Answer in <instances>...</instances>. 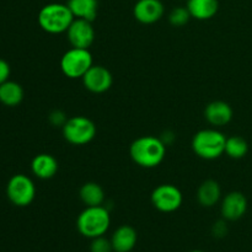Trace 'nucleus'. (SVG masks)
<instances>
[{
  "label": "nucleus",
  "instance_id": "1",
  "mask_svg": "<svg viewBox=\"0 0 252 252\" xmlns=\"http://www.w3.org/2000/svg\"><path fill=\"white\" fill-rule=\"evenodd\" d=\"M129 153L135 164L152 169L162 162L166 154V144L159 138L144 135L132 143Z\"/></svg>",
  "mask_w": 252,
  "mask_h": 252
},
{
  "label": "nucleus",
  "instance_id": "2",
  "mask_svg": "<svg viewBox=\"0 0 252 252\" xmlns=\"http://www.w3.org/2000/svg\"><path fill=\"white\" fill-rule=\"evenodd\" d=\"M111 224V217L102 206L86 207L78 217L76 226L79 233L88 239L103 236Z\"/></svg>",
  "mask_w": 252,
  "mask_h": 252
},
{
  "label": "nucleus",
  "instance_id": "3",
  "mask_svg": "<svg viewBox=\"0 0 252 252\" xmlns=\"http://www.w3.org/2000/svg\"><path fill=\"white\" fill-rule=\"evenodd\" d=\"M74 15L66 4L52 2L39 10L38 24L43 31L56 34L68 31L69 26L74 21Z\"/></svg>",
  "mask_w": 252,
  "mask_h": 252
},
{
  "label": "nucleus",
  "instance_id": "4",
  "mask_svg": "<svg viewBox=\"0 0 252 252\" xmlns=\"http://www.w3.org/2000/svg\"><path fill=\"white\" fill-rule=\"evenodd\" d=\"M226 138L217 129H202L192 139V149L199 158L206 160L218 159L225 153Z\"/></svg>",
  "mask_w": 252,
  "mask_h": 252
},
{
  "label": "nucleus",
  "instance_id": "5",
  "mask_svg": "<svg viewBox=\"0 0 252 252\" xmlns=\"http://www.w3.org/2000/svg\"><path fill=\"white\" fill-rule=\"evenodd\" d=\"M93 56L85 48H71L63 54L61 59V69L69 79H79L85 75L93 66Z\"/></svg>",
  "mask_w": 252,
  "mask_h": 252
},
{
  "label": "nucleus",
  "instance_id": "6",
  "mask_svg": "<svg viewBox=\"0 0 252 252\" xmlns=\"http://www.w3.org/2000/svg\"><path fill=\"white\" fill-rule=\"evenodd\" d=\"M63 135L66 142L74 145H84L90 143L96 135V126L90 118L75 116L66 120L63 126Z\"/></svg>",
  "mask_w": 252,
  "mask_h": 252
},
{
  "label": "nucleus",
  "instance_id": "7",
  "mask_svg": "<svg viewBox=\"0 0 252 252\" xmlns=\"http://www.w3.org/2000/svg\"><path fill=\"white\" fill-rule=\"evenodd\" d=\"M9 201L16 207H27L33 202L36 196V187L29 176L22 174L14 175L6 186Z\"/></svg>",
  "mask_w": 252,
  "mask_h": 252
},
{
  "label": "nucleus",
  "instance_id": "8",
  "mask_svg": "<svg viewBox=\"0 0 252 252\" xmlns=\"http://www.w3.org/2000/svg\"><path fill=\"white\" fill-rule=\"evenodd\" d=\"M182 193L176 186L164 184L158 186L152 193V203L162 213L177 211L182 204Z\"/></svg>",
  "mask_w": 252,
  "mask_h": 252
},
{
  "label": "nucleus",
  "instance_id": "9",
  "mask_svg": "<svg viewBox=\"0 0 252 252\" xmlns=\"http://www.w3.org/2000/svg\"><path fill=\"white\" fill-rule=\"evenodd\" d=\"M66 33L69 42L74 48L89 49L95 39V31L91 22L88 20L74 19Z\"/></svg>",
  "mask_w": 252,
  "mask_h": 252
},
{
  "label": "nucleus",
  "instance_id": "10",
  "mask_svg": "<svg viewBox=\"0 0 252 252\" xmlns=\"http://www.w3.org/2000/svg\"><path fill=\"white\" fill-rule=\"evenodd\" d=\"M83 84L90 93L102 94L112 86V74L102 65H93L83 76Z\"/></svg>",
  "mask_w": 252,
  "mask_h": 252
},
{
  "label": "nucleus",
  "instance_id": "11",
  "mask_svg": "<svg viewBox=\"0 0 252 252\" xmlns=\"http://www.w3.org/2000/svg\"><path fill=\"white\" fill-rule=\"evenodd\" d=\"M221 216L229 221L239 220L248 211V199L241 192L234 191L226 194L221 202Z\"/></svg>",
  "mask_w": 252,
  "mask_h": 252
},
{
  "label": "nucleus",
  "instance_id": "12",
  "mask_svg": "<svg viewBox=\"0 0 252 252\" xmlns=\"http://www.w3.org/2000/svg\"><path fill=\"white\" fill-rule=\"evenodd\" d=\"M164 5L160 0H138L133 7L135 20L145 25L159 21L164 15Z\"/></svg>",
  "mask_w": 252,
  "mask_h": 252
},
{
  "label": "nucleus",
  "instance_id": "13",
  "mask_svg": "<svg viewBox=\"0 0 252 252\" xmlns=\"http://www.w3.org/2000/svg\"><path fill=\"white\" fill-rule=\"evenodd\" d=\"M138 234L130 225H122L115 230L111 238V244L115 252H130L137 244Z\"/></svg>",
  "mask_w": 252,
  "mask_h": 252
},
{
  "label": "nucleus",
  "instance_id": "14",
  "mask_svg": "<svg viewBox=\"0 0 252 252\" xmlns=\"http://www.w3.org/2000/svg\"><path fill=\"white\" fill-rule=\"evenodd\" d=\"M206 120L211 125L221 127V126L228 125L233 118V108L230 105L224 101H213L209 103L204 110Z\"/></svg>",
  "mask_w": 252,
  "mask_h": 252
},
{
  "label": "nucleus",
  "instance_id": "15",
  "mask_svg": "<svg viewBox=\"0 0 252 252\" xmlns=\"http://www.w3.org/2000/svg\"><path fill=\"white\" fill-rule=\"evenodd\" d=\"M31 170L38 179H52L58 171V161L49 154H38L32 160Z\"/></svg>",
  "mask_w": 252,
  "mask_h": 252
},
{
  "label": "nucleus",
  "instance_id": "16",
  "mask_svg": "<svg viewBox=\"0 0 252 252\" xmlns=\"http://www.w3.org/2000/svg\"><path fill=\"white\" fill-rule=\"evenodd\" d=\"M187 9L191 17L197 20H209L218 12V0H187Z\"/></svg>",
  "mask_w": 252,
  "mask_h": 252
},
{
  "label": "nucleus",
  "instance_id": "17",
  "mask_svg": "<svg viewBox=\"0 0 252 252\" xmlns=\"http://www.w3.org/2000/svg\"><path fill=\"white\" fill-rule=\"evenodd\" d=\"M66 5L75 19H83L93 22L97 15V0H68Z\"/></svg>",
  "mask_w": 252,
  "mask_h": 252
},
{
  "label": "nucleus",
  "instance_id": "18",
  "mask_svg": "<svg viewBox=\"0 0 252 252\" xmlns=\"http://www.w3.org/2000/svg\"><path fill=\"white\" fill-rule=\"evenodd\" d=\"M220 194L221 191L218 182L214 180H207L199 186L198 191H197V199L201 206L209 208L218 203V201L220 199Z\"/></svg>",
  "mask_w": 252,
  "mask_h": 252
},
{
  "label": "nucleus",
  "instance_id": "19",
  "mask_svg": "<svg viewBox=\"0 0 252 252\" xmlns=\"http://www.w3.org/2000/svg\"><path fill=\"white\" fill-rule=\"evenodd\" d=\"M24 98V89L15 81H5L0 85V102L9 107L17 106Z\"/></svg>",
  "mask_w": 252,
  "mask_h": 252
},
{
  "label": "nucleus",
  "instance_id": "20",
  "mask_svg": "<svg viewBox=\"0 0 252 252\" xmlns=\"http://www.w3.org/2000/svg\"><path fill=\"white\" fill-rule=\"evenodd\" d=\"M79 196L86 207L102 206L103 201H105V192H103L102 187L96 182L84 184L79 191Z\"/></svg>",
  "mask_w": 252,
  "mask_h": 252
},
{
  "label": "nucleus",
  "instance_id": "21",
  "mask_svg": "<svg viewBox=\"0 0 252 252\" xmlns=\"http://www.w3.org/2000/svg\"><path fill=\"white\" fill-rule=\"evenodd\" d=\"M249 152V144L240 135L226 138L225 154L231 159H243Z\"/></svg>",
  "mask_w": 252,
  "mask_h": 252
},
{
  "label": "nucleus",
  "instance_id": "22",
  "mask_svg": "<svg viewBox=\"0 0 252 252\" xmlns=\"http://www.w3.org/2000/svg\"><path fill=\"white\" fill-rule=\"evenodd\" d=\"M189 17H191V15H189V9H187V7L180 6V7H175V9L170 12L169 21L172 26L181 27L189 22Z\"/></svg>",
  "mask_w": 252,
  "mask_h": 252
},
{
  "label": "nucleus",
  "instance_id": "23",
  "mask_svg": "<svg viewBox=\"0 0 252 252\" xmlns=\"http://www.w3.org/2000/svg\"><path fill=\"white\" fill-rule=\"evenodd\" d=\"M91 252H112V244L111 240L106 239L105 236H98V238L93 239L90 245Z\"/></svg>",
  "mask_w": 252,
  "mask_h": 252
},
{
  "label": "nucleus",
  "instance_id": "24",
  "mask_svg": "<svg viewBox=\"0 0 252 252\" xmlns=\"http://www.w3.org/2000/svg\"><path fill=\"white\" fill-rule=\"evenodd\" d=\"M10 76V65L6 61L0 59V85L4 84L5 81L9 80Z\"/></svg>",
  "mask_w": 252,
  "mask_h": 252
},
{
  "label": "nucleus",
  "instance_id": "25",
  "mask_svg": "<svg viewBox=\"0 0 252 252\" xmlns=\"http://www.w3.org/2000/svg\"><path fill=\"white\" fill-rule=\"evenodd\" d=\"M226 231H228V228H226V225L224 221H218V223L214 224V226H213V235L214 236H217V238H223L224 235H226Z\"/></svg>",
  "mask_w": 252,
  "mask_h": 252
},
{
  "label": "nucleus",
  "instance_id": "26",
  "mask_svg": "<svg viewBox=\"0 0 252 252\" xmlns=\"http://www.w3.org/2000/svg\"><path fill=\"white\" fill-rule=\"evenodd\" d=\"M191 252H204V251H201V250H194V251H191Z\"/></svg>",
  "mask_w": 252,
  "mask_h": 252
}]
</instances>
